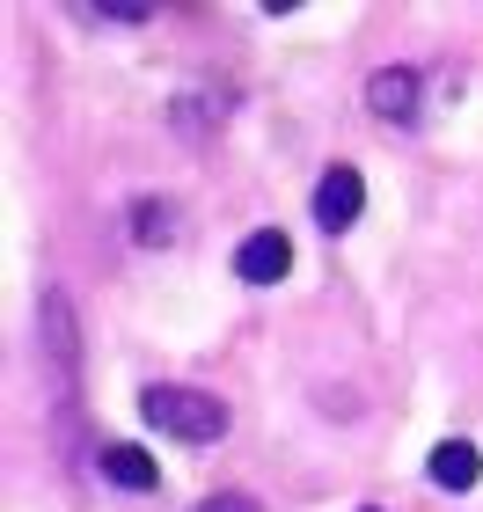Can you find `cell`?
<instances>
[{
	"label": "cell",
	"instance_id": "obj_2",
	"mask_svg": "<svg viewBox=\"0 0 483 512\" xmlns=\"http://www.w3.org/2000/svg\"><path fill=\"white\" fill-rule=\"evenodd\" d=\"M418 96H425V74L418 66H381V74H366V110L388 125H410L418 118Z\"/></svg>",
	"mask_w": 483,
	"mask_h": 512
},
{
	"label": "cell",
	"instance_id": "obj_4",
	"mask_svg": "<svg viewBox=\"0 0 483 512\" xmlns=\"http://www.w3.org/2000/svg\"><path fill=\"white\" fill-rule=\"evenodd\" d=\"M286 271H293V242L279 227H257V235L235 249V278H249V286H279Z\"/></svg>",
	"mask_w": 483,
	"mask_h": 512
},
{
	"label": "cell",
	"instance_id": "obj_7",
	"mask_svg": "<svg viewBox=\"0 0 483 512\" xmlns=\"http://www.w3.org/2000/svg\"><path fill=\"white\" fill-rule=\"evenodd\" d=\"M132 242H140V249L176 242V205L169 198H140V205H132Z\"/></svg>",
	"mask_w": 483,
	"mask_h": 512
},
{
	"label": "cell",
	"instance_id": "obj_5",
	"mask_svg": "<svg viewBox=\"0 0 483 512\" xmlns=\"http://www.w3.org/2000/svg\"><path fill=\"white\" fill-rule=\"evenodd\" d=\"M476 476H483V454L469 439H440V447H432V483H440V491H476Z\"/></svg>",
	"mask_w": 483,
	"mask_h": 512
},
{
	"label": "cell",
	"instance_id": "obj_8",
	"mask_svg": "<svg viewBox=\"0 0 483 512\" xmlns=\"http://www.w3.org/2000/svg\"><path fill=\"white\" fill-rule=\"evenodd\" d=\"M44 352H52L66 374H74V308H66V300L52 293L44 300Z\"/></svg>",
	"mask_w": 483,
	"mask_h": 512
},
{
	"label": "cell",
	"instance_id": "obj_6",
	"mask_svg": "<svg viewBox=\"0 0 483 512\" xmlns=\"http://www.w3.org/2000/svg\"><path fill=\"white\" fill-rule=\"evenodd\" d=\"M103 476L118 483V491H154V483H161V469L140 447H125V439H118V447H103Z\"/></svg>",
	"mask_w": 483,
	"mask_h": 512
},
{
	"label": "cell",
	"instance_id": "obj_1",
	"mask_svg": "<svg viewBox=\"0 0 483 512\" xmlns=\"http://www.w3.org/2000/svg\"><path fill=\"white\" fill-rule=\"evenodd\" d=\"M140 417L154 432H169V439H191V447H205V439L227 432V403H220V395H205V388H147L140 395Z\"/></svg>",
	"mask_w": 483,
	"mask_h": 512
},
{
	"label": "cell",
	"instance_id": "obj_9",
	"mask_svg": "<svg viewBox=\"0 0 483 512\" xmlns=\"http://www.w3.org/2000/svg\"><path fill=\"white\" fill-rule=\"evenodd\" d=\"M198 512H264L257 498H242V491H220V498H205Z\"/></svg>",
	"mask_w": 483,
	"mask_h": 512
},
{
	"label": "cell",
	"instance_id": "obj_3",
	"mask_svg": "<svg viewBox=\"0 0 483 512\" xmlns=\"http://www.w3.org/2000/svg\"><path fill=\"white\" fill-rule=\"evenodd\" d=\"M359 205H366V183H359V169H352V161H337V169L315 183V227L344 235V227L359 220Z\"/></svg>",
	"mask_w": 483,
	"mask_h": 512
}]
</instances>
